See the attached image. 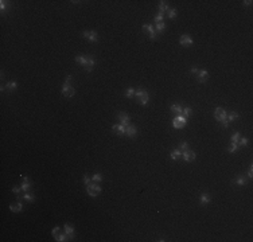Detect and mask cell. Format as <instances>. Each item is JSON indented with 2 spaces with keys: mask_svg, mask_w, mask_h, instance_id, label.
Returning <instances> with one entry per match:
<instances>
[{
  "mask_svg": "<svg viewBox=\"0 0 253 242\" xmlns=\"http://www.w3.org/2000/svg\"><path fill=\"white\" fill-rule=\"evenodd\" d=\"M179 43H180V46H183V47H190V46H193L194 40H193V38H191V36L187 35V34H183V35L180 36Z\"/></svg>",
  "mask_w": 253,
  "mask_h": 242,
  "instance_id": "30bf717a",
  "label": "cell"
},
{
  "mask_svg": "<svg viewBox=\"0 0 253 242\" xmlns=\"http://www.w3.org/2000/svg\"><path fill=\"white\" fill-rule=\"evenodd\" d=\"M59 231H61V227H59V226H55L54 229H53V231H51V235H53V237L55 238V237L59 234Z\"/></svg>",
  "mask_w": 253,
  "mask_h": 242,
  "instance_id": "d590c367",
  "label": "cell"
},
{
  "mask_svg": "<svg viewBox=\"0 0 253 242\" xmlns=\"http://www.w3.org/2000/svg\"><path fill=\"white\" fill-rule=\"evenodd\" d=\"M143 31L147 34L151 39H155L156 38V31H155V28H154V26H151V24H143Z\"/></svg>",
  "mask_w": 253,
  "mask_h": 242,
  "instance_id": "9c48e42d",
  "label": "cell"
},
{
  "mask_svg": "<svg viewBox=\"0 0 253 242\" xmlns=\"http://www.w3.org/2000/svg\"><path fill=\"white\" fill-rule=\"evenodd\" d=\"M10 210H11L12 213H20V211H23V204H22L20 200H18L16 203L10 204Z\"/></svg>",
  "mask_w": 253,
  "mask_h": 242,
  "instance_id": "e0dca14e",
  "label": "cell"
},
{
  "mask_svg": "<svg viewBox=\"0 0 253 242\" xmlns=\"http://www.w3.org/2000/svg\"><path fill=\"white\" fill-rule=\"evenodd\" d=\"M125 135L128 137H135L137 135V128L135 126V125L132 124H129L127 128H125Z\"/></svg>",
  "mask_w": 253,
  "mask_h": 242,
  "instance_id": "4fadbf2b",
  "label": "cell"
},
{
  "mask_svg": "<svg viewBox=\"0 0 253 242\" xmlns=\"http://www.w3.org/2000/svg\"><path fill=\"white\" fill-rule=\"evenodd\" d=\"M158 10H159V14H162L163 15L164 12L168 11V5L166 1H159V4H158Z\"/></svg>",
  "mask_w": 253,
  "mask_h": 242,
  "instance_id": "ffe728a7",
  "label": "cell"
},
{
  "mask_svg": "<svg viewBox=\"0 0 253 242\" xmlns=\"http://www.w3.org/2000/svg\"><path fill=\"white\" fill-rule=\"evenodd\" d=\"M237 145L240 148H241V147H246V145H248V139H246V137H240Z\"/></svg>",
  "mask_w": 253,
  "mask_h": 242,
  "instance_id": "1f68e13d",
  "label": "cell"
},
{
  "mask_svg": "<svg viewBox=\"0 0 253 242\" xmlns=\"http://www.w3.org/2000/svg\"><path fill=\"white\" fill-rule=\"evenodd\" d=\"M236 186H246V178L245 176H238L236 182H233Z\"/></svg>",
  "mask_w": 253,
  "mask_h": 242,
  "instance_id": "603a6c76",
  "label": "cell"
},
{
  "mask_svg": "<svg viewBox=\"0 0 253 242\" xmlns=\"http://www.w3.org/2000/svg\"><path fill=\"white\" fill-rule=\"evenodd\" d=\"M135 93H136V90L133 89V88H128V89H127V92H125V97H127V98H132L133 96H135Z\"/></svg>",
  "mask_w": 253,
  "mask_h": 242,
  "instance_id": "f546056e",
  "label": "cell"
},
{
  "mask_svg": "<svg viewBox=\"0 0 253 242\" xmlns=\"http://www.w3.org/2000/svg\"><path fill=\"white\" fill-rule=\"evenodd\" d=\"M22 199H24L26 202H34V199H35V196H34V194H31V192H24V195L22 196Z\"/></svg>",
  "mask_w": 253,
  "mask_h": 242,
  "instance_id": "cb8c5ba5",
  "label": "cell"
},
{
  "mask_svg": "<svg viewBox=\"0 0 253 242\" xmlns=\"http://www.w3.org/2000/svg\"><path fill=\"white\" fill-rule=\"evenodd\" d=\"M238 149H240V147H238L236 143H230V147L228 148V151H229L230 153H237Z\"/></svg>",
  "mask_w": 253,
  "mask_h": 242,
  "instance_id": "484cf974",
  "label": "cell"
},
{
  "mask_svg": "<svg viewBox=\"0 0 253 242\" xmlns=\"http://www.w3.org/2000/svg\"><path fill=\"white\" fill-rule=\"evenodd\" d=\"M167 14H168V18H170V19H175L176 18V10L175 8H168Z\"/></svg>",
  "mask_w": 253,
  "mask_h": 242,
  "instance_id": "d6a6232c",
  "label": "cell"
},
{
  "mask_svg": "<svg viewBox=\"0 0 253 242\" xmlns=\"http://www.w3.org/2000/svg\"><path fill=\"white\" fill-rule=\"evenodd\" d=\"M226 116H228V113H226V110L224 109V108H221V106H218V108H215L214 110V117L217 121H219L222 124V126L224 128H228L229 126V121L226 120Z\"/></svg>",
  "mask_w": 253,
  "mask_h": 242,
  "instance_id": "3957f363",
  "label": "cell"
},
{
  "mask_svg": "<svg viewBox=\"0 0 253 242\" xmlns=\"http://www.w3.org/2000/svg\"><path fill=\"white\" fill-rule=\"evenodd\" d=\"M179 149L180 151H187L189 149V143H186V141H183V143H180V147H179Z\"/></svg>",
  "mask_w": 253,
  "mask_h": 242,
  "instance_id": "74e56055",
  "label": "cell"
},
{
  "mask_svg": "<svg viewBox=\"0 0 253 242\" xmlns=\"http://www.w3.org/2000/svg\"><path fill=\"white\" fill-rule=\"evenodd\" d=\"M135 96H136L137 101L140 102V105L145 106L148 102H149V94H148V92H147V90H144L143 88H137Z\"/></svg>",
  "mask_w": 253,
  "mask_h": 242,
  "instance_id": "277c9868",
  "label": "cell"
},
{
  "mask_svg": "<svg viewBox=\"0 0 253 242\" xmlns=\"http://www.w3.org/2000/svg\"><path fill=\"white\" fill-rule=\"evenodd\" d=\"M170 109L172 110V112H175V113H179V114H182V110H183V108L179 105V104H174V105H171V108Z\"/></svg>",
  "mask_w": 253,
  "mask_h": 242,
  "instance_id": "4316f807",
  "label": "cell"
},
{
  "mask_svg": "<svg viewBox=\"0 0 253 242\" xmlns=\"http://www.w3.org/2000/svg\"><path fill=\"white\" fill-rule=\"evenodd\" d=\"M240 137H241L240 132H236L234 135H232V137H230V143H236V144H237L238 140H240Z\"/></svg>",
  "mask_w": 253,
  "mask_h": 242,
  "instance_id": "4dcf8cb0",
  "label": "cell"
},
{
  "mask_svg": "<svg viewBox=\"0 0 253 242\" xmlns=\"http://www.w3.org/2000/svg\"><path fill=\"white\" fill-rule=\"evenodd\" d=\"M154 20H155V24H156V23H160V22H163V15L158 12V15L154 18Z\"/></svg>",
  "mask_w": 253,
  "mask_h": 242,
  "instance_id": "8d00e7d4",
  "label": "cell"
},
{
  "mask_svg": "<svg viewBox=\"0 0 253 242\" xmlns=\"http://www.w3.org/2000/svg\"><path fill=\"white\" fill-rule=\"evenodd\" d=\"M22 179H23V183L20 184V187H22V191L27 192L28 190L32 187V186H31V182H30V179H28V178H26V176H23V175H22Z\"/></svg>",
  "mask_w": 253,
  "mask_h": 242,
  "instance_id": "2e32d148",
  "label": "cell"
},
{
  "mask_svg": "<svg viewBox=\"0 0 253 242\" xmlns=\"http://www.w3.org/2000/svg\"><path fill=\"white\" fill-rule=\"evenodd\" d=\"M238 117H240V114H238L237 112H230V113H228V116H226V120L229 121V122H232V121L238 120Z\"/></svg>",
  "mask_w": 253,
  "mask_h": 242,
  "instance_id": "7402d4cb",
  "label": "cell"
},
{
  "mask_svg": "<svg viewBox=\"0 0 253 242\" xmlns=\"http://www.w3.org/2000/svg\"><path fill=\"white\" fill-rule=\"evenodd\" d=\"M63 231H65V234L67 235V238H69V239H73L74 238V227L71 226L70 223H65V226H63Z\"/></svg>",
  "mask_w": 253,
  "mask_h": 242,
  "instance_id": "8fae6325",
  "label": "cell"
},
{
  "mask_svg": "<svg viewBox=\"0 0 253 242\" xmlns=\"http://www.w3.org/2000/svg\"><path fill=\"white\" fill-rule=\"evenodd\" d=\"M182 157H183V160L186 161V163L194 161L195 160V152H194V151H191V149L189 148L187 151H183V152H182Z\"/></svg>",
  "mask_w": 253,
  "mask_h": 242,
  "instance_id": "ba28073f",
  "label": "cell"
},
{
  "mask_svg": "<svg viewBox=\"0 0 253 242\" xmlns=\"http://www.w3.org/2000/svg\"><path fill=\"white\" fill-rule=\"evenodd\" d=\"M92 182H93V180L90 179L89 176H86V175H84V184H85V186H89L90 183H92Z\"/></svg>",
  "mask_w": 253,
  "mask_h": 242,
  "instance_id": "ab89813d",
  "label": "cell"
},
{
  "mask_svg": "<svg viewBox=\"0 0 253 242\" xmlns=\"http://www.w3.org/2000/svg\"><path fill=\"white\" fill-rule=\"evenodd\" d=\"M170 156H171L172 160H178V159H180V157H182V151H180L179 148L174 149V151L170 153Z\"/></svg>",
  "mask_w": 253,
  "mask_h": 242,
  "instance_id": "44dd1931",
  "label": "cell"
},
{
  "mask_svg": "<svg viewBox=\"0 0 253 242\" xmlns=\"http://www.w3.org/2000/svg\"><path fill=\"white\" fill-rule=\"evenodd\" d=\"M16 88H18V82L10 81L5 83V86H1V90H10V92H12V90H15Z\"/></svg>",
  "mask_w": 253,
  "mask_h": 242,
  "instance_id": "d6986e66",
  "label": "cell"
},
{
  "mask_svg": "<svg viewBox=\"0 0 253 242\" xmlns=\"http://www.w3.org/2000/svg\"><path fill=\"white\" fill-rule=\"evenodd\" d=\"M86 192L89 194V196H92V198H96V196L101 192V187L98 186V183H94V182H92V183L89 184V186H86Z\"/></svg>",
  "mask_w": 253,
  "mask_h": 242,
  "instance_id": "5b68a950",
  "label": "cell"
},
{
  "mask_svg": "<svg viewBox=\"0 0 253 242\" xmlns=\"http://www.w3.org/2000/svg\"><path fill=\"white\" fill-rule=\"evenodd\" d=\"M92 180H93L94 183H98V184H100V183L102 182V175L97 172V174H94V175L92 176Z\"/></svg>",
  "mask_w": 253,
  "mask_h": 242,
  "instance_id": "83f0119b",
  "label": "cell"
},
{
  "mask_svg": "<svg viewBox=\"0 0 253 242\" xmlns=\"http://www.w3.org/2000/svg\"><path fill=\"white\" fill-rule=\"evenodd\" d=\"M71 79H73V77H71L70 74L66 77V79H65V82H63L62 85V94L65 96V97H74V94H75V90H74L73 85H71L70 82Z\"/></svg>",
  "mask_w": 253,
  "mask_h": 242,
  "instance_id": "7a4b0ae2",
  "label": "cell"
},
{
  "mask_svg": "<svg viewBox=\"0 0 253 242\" xmlns=\"http://www.w3.org/2000/svg\"><path fill=\"white\" fill-rule=\"evenodd\" d=\"M252 176H253V167L250 165L249 170H248V178H249V179H252Z\"/></svg>",
  "mask_w": 253,
  "mask_h": 242,
  "instance_id": "60d3db41",
  "label": "cell"
},
{
  "mask_svg": "<svg viewBox=\"0 0 253 242\" xmlns=\"http://www.w3.org/2000/svg\"><path fill=\"white\" fill-rule=\"evenodd\" d=\"M75 62L78 63V65H81V66H84L88 71H92L94 69V66H96V59L92 57V55H77L75 57Z\"/></svg>",
  "mask_w": 253,
  "mask_h": 242,
  "instance_id": "6da1fadb",
  "label": "cell"
},
{
  "mask_svg": "<svg viewBox=\"0 0 253 242\" xmlns=\"http://www.w3.org/2000/svg\"><path fill=\"white\" fill-rule=\"evenodd\" d=\"M207 77H209V73H207L206 70H199L198 73H197V81H198L199 83H203V82H206Z\"/></svg>",
  "mask_w": 253,
  "mask_h": 242,
  "instance_id": "9a60e30c",
  "label": "cell"
},
{
  "mask_svg": "<svg viewBox=\"0 0 253 242\" xmlns=\"http://www.w3.org/2000/svg\"><path fill=\"white\" fill-rule=\"evenodd\" d=\"M82 36H84V38H86V39L89 40V42H92V43H96L98 40V34H97V31H94V30H90V31H84V32H82Z\"/></svg>",
  "mask_w": 253,
  "mask_h": 242,
  "instance_id": "52a82bcc",
  "label": "cell"
},
{
  "mask_svg": "<svg viewBox=\"0 0 253 242\" xmlns=\"http://www.w3.org/2000/svg\"><path fill=\"white\" fill-rule=\"evenodd\" d=\"M252 4V0H246V1H244V5H250Z\"/></svg>",
  "mask_w": 253,
  "mask_h": 242,
  "instance_id": "7bdbcfd3",
  "label": "cell"
},
{
  "mask_svg": "<svg viewBox=\"0 0 253 242\" xmlns=\"http://www.w3.org/2000/svg\"><path fill=\"white\" fill-rule=\"evenodd\" d=\"M20 191H22V187H18V186H15V187H12V192L15 194L16 196H19Z\"/></svg>",
  "mask_w": 253,
  "mask_h": 242,
  "instance_id": "f35d334b",
  "label": "cell"
},
{
  "mask_svg": "<svg viewBox=\"0 0 253 242\" xmlns=\"http://www.w3.org/2000/svg\"><path fill=\"white\" fill-rule=\"evenodd\" d=\"M191 113H193L191 108H189V106H187V108H183V110H182V116H183V117H186V118L190 117Z\"/></svg>",
  "mask_w": 253,
  "mask_h": 242,
  "instance_id": "f1b7e54d",
  "label": "cell"
},
{
  "mask_svg": "<svg viewBox=\"0 0 253 242\" xmlns=\"http://www.w3.org/2000/svg\"><path fill=\"white\" fill-rule=\"evenodd\" d=\"M55 239H57L58 242H65V241H67L69 238H67L66 234H58L57 237H55Z\"/></svg>",
  "mask_w": 253,
  "mask_h": 242,
  "instance_id": "e575fe53",
  "label": "cell"
},
{
  "mask_svg": "<svg viewBox=\"0 0 253 242\" xmlns=\"http://www.w3.org/2000/svg\"><path fill=\"white\" fill-rule=\"evenodd\" d=\"M155 30L156 32H159V34H162V32L166 30V24H164V22H160V23H156L155 26Z\"/></svg>",
  "mask_w": 253,
  "mask_h": 242,
  "instance_id": "d4e9b609",
  "label": "cell"
},
{
  "mask_svg": "<svg viewBox=\"0 0 253 242\" xmlns=\"http://www.w3.org/2000/svg\"><path fill=\"white\" fill-rule=\"evenodd\" d=\"M7 8H10V4H8V1H5V0H1L0 1V10H1V12H4Z\"/></svg>",
  "mask_w": 253,
  "mask_h": 242,
  "instance_id": "836d02e7",
  "label": "cell"
},
{
  "mask_svg": "<svg viewBox=\"0 0 253 242\" xmlns=\"http://www.w3.org/2000/svg\"><path fill=\"white\" fill-rule=\"evenodd\" d=\"M190 71L193 73V74H197V73L199 71V69H198V67H191V70H190Z\"/></svg>",
  "mask_w": 253,
  "mask_h": 242,
  "instance_id": "b9f144b4",
  "label": "cell"
},
{
  "mask_svg": "<svg viewBox=\"0 0 253 242\" xmlns=\"http://www.w3.org/2000/svg\"><path fill=\"white\" fill-rule=\"evenodd\" d=\"M119 121H120L121 125H124V126H128L129 125V121H131V118H129V116L127 113H124V112H121V113H119Z\"/></svg>",
  "mask_w": 253,
  "mask_h": 242,
  "instance_id": "5bb4252c",
  "label": "cell"
},
{
  "mask_svg": "<svg viewBox=\"0 0 253 242\" xmlns=\"http://www.w3.org/2000/svg\"><path fill=\"white\" fill-rule=\"evenodd\" d=\"M210 202H211L210 195H209L207 192H202L201 196H199V203H201V204H209Z\"/></svg>",
  "mask_w": 253,
  "mask_h": 242,
  "instance_id": "ac0fdd59",
  "label": "cell"
},
{
  "mask_svg": "<svg viewBox=\"0 0 253 242\" xmlns=\"http://www.w3.org/2000/svg\"><path fill=\"white\" fill-rule=\"evenodd\" d=\"M125 128H127V126H124V125H121V124H115L112 126V131L116 133V135H119V136H124Z\"/></svg>",
  "mask_w": 253,
  "mask_h": 242,
  "instance_id": "7c38bea8",
  "label": "cell"
},
{
  "mask_svg": "<svg viewBox=\"0 0 253 242\" xmlns=\"http://www.w3.org/2000/svg\"><path fill=\"white\" fill-rule=\"evenodd\" d=\"M187 124V118L183 117L182 114H179V116H176L175 118H174V121H172V125H174V128L175 129H182L184 128V125Z\"/></svg>",
  "mask_w": 253,
  "mask_h": 242,
  "instance_id": "8992f818",
  "label": "cell"
}]
</instances>
